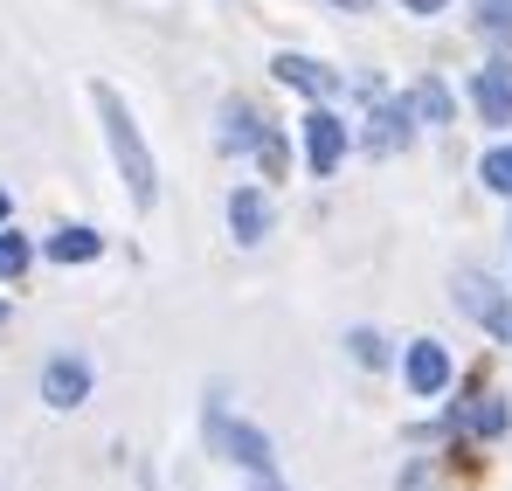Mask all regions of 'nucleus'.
Returning a JSON list of instances; mask_svg holds the SVG:
<instances>
[{"instance_id":"1","label":"nucleus","mask_w":512,"mask_h":491,"mask_svg":"<svg viewBox=\"0 0 512 491\" xmlns=\"http://www.w3.org/2000/svg\"><path fill=\"white\" fill-rule=\"evenodd\" d=\"M90 104H97V118H104V146H111V160H118V173H125L132 208H153V201H160V166H153V146H146L139 118L125 111V97H118L111 83H97Z\"/></svg>"},{"instance_id":"2","label":"nucleus","mask_w":512,"mask_h":491,"mask_svg":"<svg viewBox=\"0 0 512 491\" xmlns=\"http://www.w3.org/2000/svg\"><path fill=\"white\" fill-rule=\"evenodd\" d=\"M298 139H305V166L326 180V173H340L346 146H353V132H346L340 111H326V104H312L305 118H298Z\"/></svg>"},{"instance_id":"3","label":"nucleus","mask_w":512,"mask_h":491,"mask_svg":"<svg viewBox=\"0 0 512 491\" xmlns=\"http://www.w3.org/2000/svg\"><path fill=\"white\" fill-rule=\"evenodd\" d=\"M360 90L374 97V111H367V132H360V146L367 153H395V146H409V125H416V111H409V97H388L374 77H360Z\"/></svg>"},{"instance_id":"4","label":"nucleus","mask_w":512,"mask_h":491,"mask_svg":"<svg viewBox=\"0 0 512 491\" xmlns=\"http://www.w3.org/2000/svg\"><path fill=\"white\" fill-rule=\"evenodd\" d=\"M457 305L492 332V339H512V298L485 277V270H457Z\"/></svg>"},{"instance_id":"5","label":"nucleus","mask_w":512,"mask_h":491,"mask_svg":"<svg viewBox=\"0 0 512 491\" xmlns=\"http://www.w3.org/2000/svg\"><path fill=\"white\" fill-rule=\"evenodd\" d=\"M208 429H215L222 457H236L250 478H270V471H277V457H270V436H263L256 422H229L222 409H208Z\"/></svg>"},{"instance_id":"6","label":"nucleus","mask_w":512,"mask_h":491,"mask_svg":"<svg viewBox=\"0 0 512 491\" xmlns=\"http://www.w3.org/2000/svg\"><path fill=\"white\" fill-rule=\"evenodd\" d=\"M270 77L284 83V90H305L312 104H333V97L346 90L340 70H326L319 56H291V49H277V56H270Z\"/></svg>"},{"instance_id":"7","label":"nucleus","mask_w":512,"mask_h":491,"mask_svg":"<svg viewBox=\"0 0 512 491\" xmlns=\"http://www.w3.org/2000/svg\"><path fill=\"white\" fill-rule=\"evenodd\" d=\"M471 104L485 125H512V56H492L478 77H471Z\"/></svg>"},{"instance_id":"8","label":"nucleus","mask_w":512,"mask_h":491,"mask_svg":"<svg viewBox=\"0 0 512 491\" xmlns=\"http://www.w3.org/2000/svg\"><path fill=\"white\" fill-rule=\"evenodd\" d=\"M402 381H409V395H443L450 388V346H436V339H416L409 353H402Z\"/></svg>"},{"instance_id":"9","label":"nucleus","mask_w":512,"mask_h":491,"mask_svg":"<svg viewBox=\"0 0 512 491\" xmlns=\"http://www.w3.org/2000/svg\"><path fill=\"white\" fill-rule=\"evenodd\" d=\"M229 236L243 249H256L270 236V194H263V187H236V194H229Z\"/></svg>"},{"instance_id":"10","label":"nucleus","mask_w":512,"mask_h":491,"mask_svg":"<svg viewBox=\"0 0 512 491\" xmlns=\"http://www.w3.org/2000/svg\"><path fill=\"white\" fill-rule=\"evenodd\" d=\"M84 395H90V367L70 360V353H56V360L42 367V402H49V409H77Z\"/></svg>"},{"instance_id":"11","label":"nucleus","mask_w":512,"mask_h":491,"mask_svg":"<svg viewBox=\"0 0 512 491\" xmlns=\"http://www.w3.org/2000/svg\"><path fill=\"white\" fill-rule=\"evenodd\" d=\"M263 132H270V125H263V111H256L250 97H229V104H222V132H215L222 153H256Z\"/></svg>"},{"instance_id":"12","label":"nucleus","mask_w":512,"mask_h":491,"mask_svg":"<svg viewBox=\"0 0 512 491\" xmlns=\"http://www.w3.org/2000/svg\"><path fill=\"white\" fill-rule=\"evenodd\" d=\"M450 429H471V436H506V429H512V402H506V395H471L464 409H450Z\"/></svg>"},{"instance_id":"13","label":"nucleus","mask_w":512,"mask_h":491,"mask_svg":"<svg viewBox=\"0 0 512 491\" xmlns=\"http://www.w3.org/2000/svg\"><path fill=\"white\" fill-rule=\"evenodd\" d=\"M97 249H104L97 229H56V236L42 243V256H49V263H90Z\"/></svg>"},{"instance_id":"14","label":"nucleus","mask_w":512,"mask_h":491,"mask_svg":"<svg viewBox=\"0 0 512 491\" xmlns=\"http://www.w3.org/2000/svg\"><path fill=\"white\" fill-rule=\"evenodd\" d=\"M409 111H416V118H429V125H450V118H457V104H450V90H443L436 77H423L416 90H409Z\"/></svg>"},{"instance_id":"15","label":"nucleus","mask_w":512,"mask_h":491,"mask_svg":"<svg viewBox=\"0 0 512 491\" xmlns=\"http://www.w3.org/2000/svg\"><path fill=\"white\" fill-rule=\"evenodd\" d=\"M471 14L492 42H512V0H471Z\"/></svg>"},{"instance_id":"16","label":"nucleus","mask_w":512,"mask_h":491,"mask_svg":"<svg viewBox=\"0 0 512 491\" xmlns=\"http://www.w3.org/2000/svg\"><path fill=\"white\" fill-rule=\"evenodd\" d=\"M28 263H35V243L14 236V229H0V277H21Z\"/></svg>"},{"instance_id":"17","label":"nucleus","mask_w":512,"mask_h":491,"mask_svg":"<svg viewBox=\"0 0 512 491\" xmlns=\"http://www.w3.org/2000/svg\"><path fill=\"white\" fill-rule=\"evenodd\" d=\"M478 173H485L492 194H506V201H512V146H492V153L478 160Z\"/></svg>"},{"instance_id":"18","label":"nucleus","mask_w":512,"mask_h":491,"mask_svg":"<svg viewBox=\"0 0 512 491\" xmlns=\"http://www.w3.org/2000/svg\"><path fill=\"white\" fill-rule=\"evenodd\" d=\"M346 346H353V360H360V367H388V339H381V332H346Z\"/></svg>"},{"instance_id":"19","label":"nucleus","mask_w":512,"mask_h":491,"mask_svg":"<svg viewBox=\"0 0 512 491\" xmlns=\"http://www.w3.org/2000/svg\"><path fill=\"white\" fill-rule=\"evenodd\" d=\"M256 160H263V173H270V180H284V166H291V146H284V132H277V125L263 132V146H256Z\"/></svg>"},{"instance_id":"20","label":"nucleus","mask_w":512,"mask_h":491,"mask_svg":"<svg viewBox=\"0 0 512 491\" xmlns=\"http://www.w3.org/2000/svg\"><path fill=\"white\" fill-rule=\"evenodd\" d=\"M450 0H402V14H443Z\"/></svg>"},{"instance_id":"21","label":"nucleus","mask_w":512,"mask_h":491,"mask_svg":"<svg viewBox=\"0 0 512 491\" xmlns=\"http://www.w3.org/2000/svg\"><path fill=\"white\" fill-rule=\"evenodd\" d=\"M256 491H291V485H284V478H277V471H270V478H256Z\"/></svg>"},{"instance_id":"22","label":"nucleus","mask_w":512,"mask_h":491,"mask_svg":"<svg viewBox=\"0 0 512 491\" xmlns=\"http://www.w3.org/2000/svg\"><path fill=\"white\" fill-rule=\"evenodd\" d=\"M333 7H346V14H367V7H374V0H333Z\"/></svg>"},{"instance_id":"23","label":"nucleus","mask_w":512,"mask_h":491,"mask_svg":"<svg viewBox=\"0 0 512 491\" xmlns=\"http://www.w3.org/2000/svg\"><path fill=\"white\" fill-rule=\"evenodd\" d=\"M0 222H7V187H0Z\"/></svg>"},{"instance_id":"24","label":"nucleus","mask_w":512,"mask_h":491,"mask_svg":"<svg viewBox=\"0 0 512 491\" xmlns=\"http://www.w3.org/2000/svg\"><path fill=\"white\" fill-rule=\"evenodd\" d=\"M0 319H7V305H0Z\"/></svg>"}]
</instances>
